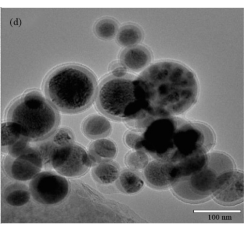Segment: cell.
Returning <instances> with one entry per match:
<instances>
[{
	"instance_id": "6da1fadb",
	"label": "cell",
	"mask_w": 248,
	"mask_h": 229,
	"mask_svg": "<svg viewBox=\"0 0 248 229\" xmlns=\"http://www.w3.org/2000/svg\"><path fill=\"white\" fill-rule=\"evenodd\" d=\"M137 78L148 116L184 113L193 105L198 96V84L194 74L178 62H156Z\"/></svg>"
},
{
	"instance_id": "7a4b0ae2",
	"label": "cell",
	"mask_w": 248,
	"mask_h": 229,
	"mask_svg": "<svg viewBox=\"0 0 248 229\" xmlns=\"http://www.w3.org/2000/svg\"><path fill=\"white\" fill-rule=\"evenodd\" d=\"M45 94L58 109L74 113L88 108L97 91V83L93 73L77 65L58 68L47 76L44 84Z\"/></svg>"
},
{
	"instance_id": "3957f363",
	"label": "cell",
	"mask_w": 248,
	"mask_h": 229,
	"mask_svg": "<svg viewBox=\"0 0 248 229\" xmlns=\"http://www.w3.org/2000/svg\"><path fill=\"white\" fill-rule=\"evenodd\" d=\"M5 119L19 124L32 142L50 137L56 131L60 116L39 91L32 89L11 102L6 110Z\"/></svg>"
},
{
	"instance_id": "277c9868",
	"label": "cell",
	"mask_w": 248,
	"mask_h": 229,
	"mask_svg": "<svg viewBox=\"0 0 248 229\" xmlns=\"http://www.w3.org/2000/svg\"><path fill=\"white\" fill-rule=\"evenodd\" d=\"M96 102L102 112L114 119L142 120L148 117L137 77L106 78L98 90Z\"/></svg>"
},
{
	"instance_id": "5b68a950",
	"label": "cell",
	"mask_w": 248,
	"mask_h": 229,
	"mask_svg": "<svg viewBox=\"0 0 248 229\" xmlns=\"http://www.w3.org/2000/svg\"><path fill=\"white\" fill-rule=\"evenodd\" d=\"M49 161L51 168L56 172L65 177L75 178L88 170L92 159L83 147L71 142L62 145L54 144Z\"/></svg>"
},
{
	"instance_id": "8992f818",
	"label": "cell",
	"mask_w": 248,
	"mask_h": 229,
	"mask_svg": "<svg viewBox=\"0 0 248 229\" xmlns=\"http://www.w3.org/2000/svg\"><path fill=\"white\" fill-rule=\"evenodd\" d=\"M31 197L36 202L46 206L63 201L69 192V183L65 177L51 171H41L29 183Z\"/></svg>"
},
{
	"instance_id": "52a82bcc",
	"label": "cell",
	"mask_w": 248,
	"mask_h": 229,
	"mask_svg": "<svg viewBox=\"0 0 248 229\" xmlns=\"http://www.w3.org/2000/svg\"><path fill=\"white\" fill-rule=\"evenodd\" d=\"M43 167L41 156L31 144L25 149L14 154H6L3 162L6 174L17 181H30Z\"/></svg>"
},
{
	"instance_id": "ba28073f",
	"label": "cell",
	"mask_w": 248,
	"mask_h": 229,
	"mask_svg": "<svg viewBox=\"0 0 248 229\" xmlns=\"http://www.w3.org/2000/svg\"><path fill=\"white\" fill-rule=\"evenodd\" d=\"M243 173L231 171L224 173L218 177L213 191L215 198L224 204L236 203L244 196Z\"/></svg>"
},
{
	"instance_id": "9c48e42d",
	"label": "cell",
	"mask_w": 248,
	"mask_h": 229,
	"mask_svg": "<svg viewBox=\"0 0 248 229\" xmlns=\"http://www.w3.org/2000/svg\"><path fill=\"white\" fill-rule=\"evenodd\" d=\"M1 132V148L3 153H17L31 144V142L21 126L15 122L6 121L3 122Z\"/></svg>"
},
{
	"instance_id": "30bf717a",
	"label": "cell",
	"mask_w": 248,
	"mask_h": 229,
	"mask_svg": "<svg viewBox=\"0 0 248 229\" xmlns=\"http://www.w3.org/2000/svg\"><path fill=\"white\" fill-rule=\"evenodd\" d=\"M173 165L161 161H154L148 164L144 170L147 181L156 187H164L170 184L177 174Z\"/></svg>"
},
{
	"instance_id": "8fae6325",
	"label": "cell",
	"mask_w": 248,
	"mask_h": 229,
	"mask_svg": "<svg viewBox=\"0 0 248 229\" xmlns=\"http://www.w3.org/2000/svg\"><path fill=\"white\" fill-rule=\"evenodd\" d=\"M120 59L126 68L137 71L144 68L150 62L151 54L145 46L137 45L124 50Z\"/></svg>"
},
{
	"instance_id": "7c38bea8",
	"label": "cell",
	"mask_w": 248,
	"mask_h": 229,
	"mask_svg": "<svg viewBox=\"0 0 248 229\" xmlns=\"http://www.w3.org/2000/svg\"><path fill=\"white\" fill-rule=\"evenodd\" d=\"M2 196L5 202L16 207L24 205L31 198L29 186L22 182L17 181L5 186Z\"/></svg>"
},
{
	"instance_id": "4fadbf2b",
	"label": "cell",
	"mask_w": 248,
	"mask_h": 229,
	"mask_svg": "<svg viewBox=\"0 0 248 229\" xmlns=\"http://www.w3.org/2000/svg\"><path fill=\"white\" fill-rule=\"evenodd\" d=\"M82 131L87 137L91 138H99L108 135L111 129L109 122L104 117L93 115L84 121Z\"/></svg>"
},
{
	"instance_id": "5bb4252c",
	"label": "cell",
	"mask_w": 248,
	"mask_h": 229,
	"mask_svg": "<svg viewBox=\"0 0 248 229\" xmlns=\"http://www.w3.org/2000/svg\"><path fill=\"white\" fill-rule=\"evenodd\" d=\"M116 35L118 43L127 47L138 45L142 39L143 32L137 25L126 24L119 28Z\"/></svg>"
},
{
	"instance_id": "9a60e30c",
	"label": "cell",
	"mask_w": 248,
	"mask_h": 229,
	"mask_svg": "<svg viewBox=\"0 0 248 229\" xmlns=\"http://www.w3.org/2000/svg\"><path fill=\"white\" fill-rule=\"evenodd\" d=\"M93 174L100 183L110 184L118 178L119 169L114 163L105 161L98 163L93 168Z\"/></svg>"
},
{
	"instance_id": "2e32d148",
	"label": "cell",
	"mask_w": 248,
	"mask_h": 229,
	"mask_svg": "<svg viewBox=\"0 0 248 229\" xmlns=\"http://www.w3.org/2000/svg\"><path fill=\"white\" fill-rule=\"evenodd\" d=\"M119 186L122 190L128 194L137 193L143 187L144 182L136 172L125 169L118 177Z\"/></svg>"
},
{
	"instance_id": "e0dca14e",
	"label": "cell",
	"mask_w": 248,
	"mask_h": 229,
	"mask_svg": "<svg viewBox=\"0 0 248 229\" xmlns=\"http://www.w3.org/2000/svg\"><path fill=\"white\" fill-rule=\"evenodd\" d=\"M90 151L94 158L104 160L114 158L117 151L115 143L106 138H100L93 141L90 145Z\"/></svg>"
},
{
	"instance_id": "ac0fdd59",
	"label": "cell",
	"mask_w": 248,
	"mask_h": 229,
	"mask_svg": "<svg viewBox=\"0 0 248 229\" xmlns=\"http://www.w3.org/2000/svg\"><path fill=\"white\" fill-rule=\"evenodd\" d=\"M118 24L112 18L104 17L98 20L94 25L93 31L99 38L111 39L117 34L119 29Z\"/></svg>"
},
{
	"instance_id": "d6986e66",
	"label": "cell",
	"mask_w": 248,
	"mask_h": 229,
	"mask_svg": "<svg viewBox=\"0 0 248 229\" xmlns=\"http://www.w3.org/2000/svg\"><path fill=\"white\" fill-rule=\"evenodd\" d=\"M149 158L145 153L138 150L128 153L125 158L126 166L131 169L141 170L148 164Z\"/></svg>"
},
{
	"instance_id": "ffe728a7",
	"label": "cell",
	"mask_w": 248,
	"mask_h": 229,
	"mask_svg": "<svg viewBox=\"0 0 248 229\" xmlns=\"http://www.w3.org/2000/svg\"><path fill=\"white\" fill-rule=\"evenodd\" d=\"M51 136L52 137L51 139L56 145H62L73 142L72 133L68 129L61 128L55 131Z\"/></svg>"
},
{
	"instance_id": "44dd1931",
	"label": "cell",
	"mask_w": 248,
	"mask_h": 229,
	"mask_svg": "<svg viewBox=\"0 0 248 229\" xmlns=\"http://www.w3.org/2000/svg\"><path fill=\"white\" fill-rule=\"evenodd\" d=\"M124 141L129 148L136 150L143 147L142 136L134 132L127 133L124 137Z\"/></svg>"
},
{
	"instance_id": "7402d4cb",
	"label": "cell",
	"mask_w": 248,
	"mask_h": 229,
	"mask_svg": "<svg viewBox=\"0 0 248 229\" xmlns=\"http://www.w3.org/2000/svg\"><path fill=\"white\" fill-rule=\"evenodd\" d=\"M111 72L113 76L115 77H122L126 75V67L122 64L116 63L111 67Z\"/></svg>"
}]
</instances>
